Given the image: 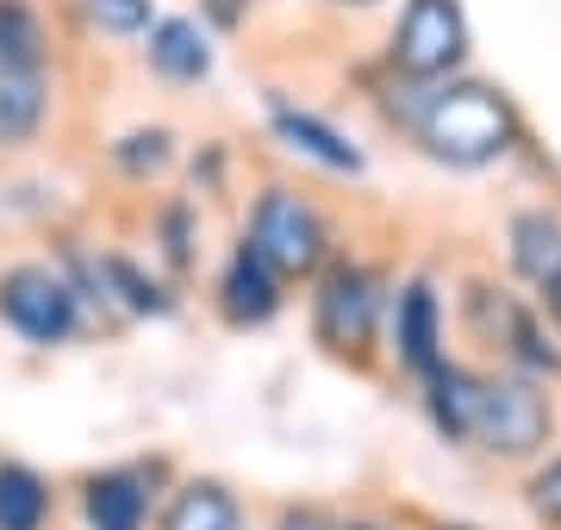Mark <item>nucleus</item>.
<instances>
[{"label":"nucleus","instance_id":"1","mask_svg":"<svg viewBox=\"0 0 561 530\" xmlns=\"http://www.w3.org/2000/svg\"><path fill=\"white\" fill-rule=\"evenodd\" d=\"M412 138L424 157L449 169H486L518 143V106L505 101L493 82H437L424 88L419 113H412Z\"/></svg>","mask_w":561,"mask_h":530},{"label":"nucleus","instance_id":"2","mask_svg":"<svg viewBox=\"0 0 561 530\" xmlns=\"http://www.w3.org/2000/svg\"><path fill=\"white\" fill-rule=\"evenodd\" d=\"M243 244L256 250L280 281H306V275H319L331 263V219L300 187H262L256 206H250Z\"/></svg>","mask_w":561,"mask_h":530},{"label":"nucleus","instance_id":"3","mask_svg":"<svg viewBox=\"0 0 561 530\" xmlns=\"http://www.w3.org/2000/svg\"><path fill=\"white\" fill-rule=\"evenodd\" d=\"M556 437V406L537 375H481V412H474V449L493 462H530Z\"/></svg>","mask_w":561,"mask_h":530},{"label":"nucleus","instance_id":"4","mask_svg":"<svg viewBox=\"0 0 561 530\" xmlns=\"http://www.w3.org/2000/svg\"><path fill=\"white\" fill-rule=\"evenodd\" d=\"M468 13L461 0H405L400 25H393V44H387V62L400 82L437 88L449 82L461 62H468Z\"/></svg>","mask_w":561,"mask_h":530},{"label":"nucleus","instance_id":"5","mask_svg":"<svg viewBox=\"0 0 561 530\" xmlns=\"http://www.w3.org/2000/svg\"><path fill=\"white\" fill-rule=\"evenodd\" d=\"M381 275L368 263H324L319 268V293H312V337L331 356L362 362L375 331H381Z\"/></svg>","mask_w":561,"mask_h":530},{"label":"nucleus","instance_id":"6","mask_svg":"<svg viewBox=\"0 0 561 530\" xmlns=\"http://www.w3.org/2000/svg\"><path fill=\"white\" fill-rule=\"evenodd\" d=\"M0 325L20 331L25 344L57 349L81 331V300H76V287L62 281V268L13 263V268H0Z\"/></svg>","mask_w":561,"mask_h":530},{"label":"nucleus","instance_id":"7","mask_svg":"<svg viewBox=\"0 0 561 530\" xmlns=\"http://www.w3.org/2000/svg\"><path fill=\"white\" fill-rule=\"evenodd\" d=\"M393 356H400V368H412L419 381H431V375L449 362V356H443V300L424 275H412V281L393 293Z\"/></svg>","mask_w":561,"mask_h":530},{"label":"nucleus","instance_id":"8","mask_svg":"<svg viewBox=\"0 0 561 530\" xmlns=\"http://www.w3.org/2000/svg\"><path fill=\"white\" fill-rule=\"evenodd\" d=\"M150 469L144 462H125V469H101L81 481V518L88 530H144L150 525Z\"/></svg>","mask_w":561,"mask_h":530},{"label":"nucleus","instance_id":"9","mask_svg":"<svg viewBox=\"0 0 561 530\" xmlns=\"http://www.w3.org/2000/svg\"><path fill=\"white\" fill-rule=\"evenodd\" d=\"M219 312H225V325H238V331H256L280 312V275L250 244L231 250V263L219 275Z\"/></svg>","mask_w":561,"mask_h":530},{"label":"nucleus","instance_id":"10","mask_svg":"<svg viewBox=\"0 0 561 530\" xmlns=\"http://www.w3.org/2000/svg\"><path fill=\"white\" fill-rule=\"evenodd\" d=\"M144 62L157 69L162 82L175 88H194L213 76V38H206L201 20H181V13H169V20H157L150 32H144Z\"/></svg>","mask_w":561,"mask_h":530},{"label":"nucleus","instance_id":"11","mask_svg":"<svg viewBox=\"0 0 561 530\" xmlns=\"http://www.w3.org/2000/svg\"><path fill=\"white\" fill-rule=\"evenodd\" d=\"M268 125H275V138L287 143V150L312 157V163L331 169V175H362V150L343 138L337 125H324L319 113H306V106H287V101H268Z\"/></svg>","mask_w":561,"mask_h":530},{"label":"nucleus","instance_id":"12","mask_svg":"<svg viewBox=\"0 0 561 530\" xmlns=\"http://www.w3.org/2000/svg\"><path fill=\"white\" fill-rule=\"evenodd\" d=\"M424 412L443 443H474V412H481V375L468 362H443L424 381Z\"/></svg>","mask_w":561,"mask_h":530},{"label":"nucleus","instance_id":"13","mask_svg":"<svg viewBox=\"0 0 561 530\" xmlns=\"http://www.w3.org/2000/svg\"><path fill=\"white\" fill-rule=\"evenodd\" d=\"M157 530H243V506L225 481H181Z\"/></svg>","mask_w":561,"mask_h":530},{"label":"nucleus","instance_id":"14","mask_svg":"<svg viewBox=\"0 0 561 530\" xmlns=\"http://www.w3.org/2000/svg\"><path fill=\"white\" fill-rule=\"evenodd\" d=\"M50 113L44 69H0V143H32Z\"/></svg>","mask_w":561,"mask_h":530},{"label":"nucleus","instance_id":"15","mask_svg":"<svg viewBox=\"0 0 561 530\" xmlns=\"http://www.w3.org/2000/svg\"><path fill=\"white\" fill-rule=\"evenodd\" d=\"M94 268H101V293H106V307H119V312H131V319H162V312L175 307L169 300V287L162 281H150L131 256H94Z\"/></svg>","mask_w":561,"mask_h":530},{"label":"nucleus","instance_id":"16","mask_svg":"<svg viewBox=\"0 0 561 530\" xmlns=\"http://www.w3.org/2000/svg\"><path fill=\"white\" fill-rule=\"evenodd\" d=\"M561 263V219L549 206H530L512 219V268H518L530 287H542Z\"/></svg>","mask_w":561,"mask_h":530},{"label":"nucleus","instance_id":"17","mask_svg":"<svg viewBox=\"0 0 561 530\" xmlns=\"http://www.w3.org/2000/svg\"><path fill=\"white\" fill-rule=\"evenodd\" d=\"M50 525V481L32 462H0V530Z\"/></svg>","mask_w":561,"mask_h":530},{"label":"nucleus","instance_id":"18","mask_svg":"<svg viewBox=\"0 0 561 530\" xmlns=\"http://www.w3.org/2000/svg\"><path fill=\"white\" fill-rule=\"evenodd\" d=\"M44 20L32 0H0V69H44Z\"/></svg>","mask_w":561,"mask_h":530},{"label":"nucleus","instance_id":"19","mask_svg":"<svg viewBox=\"0 0 561 530\" xmlns=\"http://www.w3.org/2000/svg\"><path fill=\"white\" fill-rule=\"evenodd\" d=\"M169 157H175V131H169V125H138V131H125V138L113 143V163H119V175H131V182L162 175Z\"/></svg>","mask_w":561,"mask_h":530},{"label":"nucleus","instance_id":"20","mask_svg":"<svg viewBox=\"0 0 561 530\" xmlns=\"http://www.w3.org/2000/svg\"><path fill=\"white\" fill-rule=\"evenodd\" d=\"M81 7H88V20L101 25V32H113V38H138V32L157 25V0H81Z\"/></svg>","mask_w":561,"mask_h":530},{"label":"nucleus","instance_id":"21","mask_svg":"<svg viewBox=\"0 0 561 530\" xmlns=\"http://www.w3.org/2000/svg\"><path fill=\"white\" fill-rule=\"evenodd\" d=\"M524 499H530V511H537V525L561 530V456H549V462H542V469L530 474Z\"/></svg>","mask_w":561,"mask_h":530},{"label":"nucleus","instance_id":"22","mask_svg":"<svg viewBox=\"0 0 561 530\" xmlns=\"http://www.w3.org/2000/svg\"><path fill=\"white\" fill-rule=\"evenodd\" d=\"M187 219H194V212H187V206H169V212H162V238H169V244H162V256H169V268H187V256H194V231H187Z\"/></svg>","mask_w":561,"mask_h":530},{"label":"nucleus","instance_id":"23","mask_svg":"<svg viewBox=\"0 0 561 530\" xmlns=\"http://www.w3.org/2000/svg\"><path fill=\"white\" fill-rule=\"evenodd\" d=\"M275 530H337V525H331V511H319V506H287L275 518Z\"/></svg>","mask_w":561,"mask_h":530},{"label":"nucleus","instance_id":"24","mask_svg":"<svg viewBox=\"0 0 561 530\" xmlns=\"http://www.w3.org/2000/svg\"><path fill=\"white\" fill-rule=\"evenodd\" d=\"M542 312H549V319L561 325V263H556V275L542 281Z\"/></svg>","mask_w":561,"mask_h":530},{"label":"nucleus","instance_id":"25","mask_svg":"<svg viewBox=\"0 0 561 530\" xmlns=\"http://www.w3.org/2000/svg\"><path fill=\"white\" fill-rule=\"evenodd\" d=\"M337 530H393V525H381V518H350V525H337Z\"/></svg>","mask_w":561,"mask_h":530},{"label":"nucleus","instance_id":"26","mask_svg":"<svg viewBox=\"0 0 561 530\" xmlns=\"http://www.w3.org/2000/svg\"><path fill=\"white\" fill-rule=\"evenodd\" d=\"M337 7H381V0H337Z\"/></svg>","mask_w":561,"mask_h":530},{"label":"nucleus","instance_id":"27","mask_svg":"<svg viewBox=\"0 0 561 530\" xmlns=\"http://www.w3.org/2000/svg\"><path fill=\"white\" fill-rule=\"evenodd\" d=\"M449 530H468V525H449Z\"/></svg>","mask_w":561,"mask_h":530}]
</instances>
